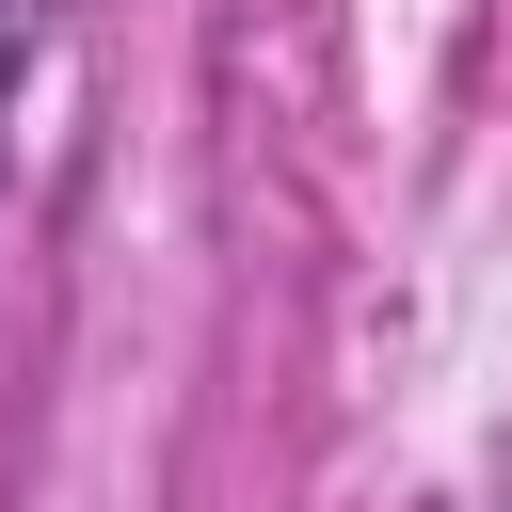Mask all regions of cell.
I'll return each instance as SVG.
<instances>
[{
  "label": "cell",
  "instance_id": "6da1fadb",
  "mask_svg": "<svg viewBox=\"0 0 512 512\" xmlns=\"http://www.w3.org/2000/svg\"><path fill=\"white\" fill-rule=\"evenodd\" d=\"M32 48H48V0H0V160H16V80H32Z\"/></svg>",
  "mask_w": 512,
  "mask_h": 512
}]
</instances>
